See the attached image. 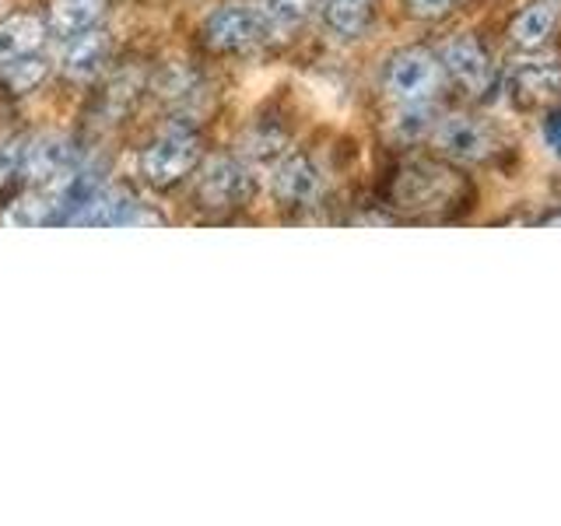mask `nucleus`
<instances>
[{
	"label": "nucleus",
	"mask_w": 561,
	"mask_h": 526,
	"mask_svg": "<svg viewBox=\"0 0 561 526\" xmlns=\"http://www.w3.org/2000/svg\"><path fill=\"white\" fill-rule=\"evenodd\" d=\"M274 32L271 18L263 8H250V4H225L204 22V43L210 49L221 53H239L267 43Z\"/></svg>",
	"instance_id": "obj_1"
},
{
	"label": "nucleus",
	"mask_w": 561,
	"mask_h": 526,
	"mask_svg": "<svg viewBox=\"0 0 561 526\" xmlns=\"http://www.w3.org/2000/svg\"><path fill=\"white\" fill-rule=\"evenodd\" d=\"M438 81H443V64L432 49H400L397 57H390L386 64V75L382 84L400 105H411V102H428L438 92Z\"/></svg>",
	"instance_id": "obj_2"
},
{
	"label": "nucleus",
	"mask_w": 561,
	"mask_h": 526,
	"mask_svg": "<svg viewBox=\"0 0 561 526\" xmlns=\"http://www.w3.org/2000/svg\"><path fill=\"white\" fill-rule=\"evenodd\" d=\"M201 158V140L186 134V130H172V134H162L154 137L151 145L140 151V175L158 186H175L183 180V175L193 172V165H197Z\"/></svg>",
	"instance_id": "obj_3"
},
{
	"label": "nucleus",
	"mask_w": 561,
	"mask_h": 526,
	"mask_svg": "<svg viewBox=\"0 0 561 526\" xmlns=\"http://www.w3.org/2000/svg\"><path fill=\"white\" fill-rule=\"evenodd\" d=\"M432 140H435L438 155H446L449 162H460V165L488 162L491 151H495V137H491V130L481 119L463 116V113H449L443 119H435Z\"/></svg>",
	"instance_id": "obj_4"
},
{
	"label": "nucleus",
	"mask_w": 561,
	"mask_h": 526,
	"mask_svg": "<svg viewBox=\"0 0 561 526\" xmlns=\"http://www.w3.org/2000/svg\"><path fill=\"white\" fill-rule=\"evenodd\" d=\"M438 64H443V75H449V81H456L470 95H484L495 81V64H491L488 49L470 35L449 39L438 53Z\"/></svg>",
	"instance_id": "obj_5"
},
{
	"label": "nucleus",
	"mask_w": 561,
	"mask_h": 526,
	"mask_svg": "<svg viewBox=\"0 0 561 526\" xmlns=\"http://www.w3.org/2000/svg\"><path fill=\"white\" fill-rule=\"evenodd\" d=\"M456 190H460V183L453 180V172L428 165V162H417L400 172L397 201H400V207H411V210H438V207L453 204Z\"/></svg>",
	"instance_id": "obj_6"
},
{
	"label": "nucleus",
	"mask_w": 561,
	"mask_h": 526,
	"mask_svg": "<svg viewBox=\"0 0 561 526\" xmlns=\"http://www.w3.org/2000/svg\"><path fill=\"white\" fill-rule=\"evenodd\" d=\"M250 186H253V180L242 162H236V158H218V162H210L204 169L201 183H197V197L210 210H225V207H236L250 197Z\"/></svg>",
	"instance_id": "obj_7"
},
{
	"label": "nucleus",
	"mask_w": 561,
	"mask_h": 526,
	"mask_svg": "<svg viewBox=\"0 0 561 526\" xmlns=\"http://www.w3.org/2000/svg\"><path fill=\"white\" fill-rule=\"evenodd\" d=\"M513 95L526 105H543L561 99V64L554 57H526L508 70Z\"/></svg>",
	"instance_id": "obj_8"
},
{
	"label": "nucleus",
	"mask_w": 561,
	"mask_h": 526,
	"mask_svg": "<svg viewBox=\"0 0 561 526\" xmlns=\"http://www.w3.org/2000/svg\"><path fill=\"white\" fill-rule=\"evenodd\" d=\"M274 193L291 207H306L323 193V175L316 169L312 158L288 155L285 162L274 169Z\"/></svg>",
	"instance_id": "obj_9"
},
{
	"label": "nucleus",
	"mask_w": 561,
	"mask_h": 526,
	"mask_svg": "<svg viewBox=\"0 0 561 526\" xmlns=\"http://www.w3.org/2000/svg\"><path fill=\"white\" fill-rule=\"evenodd\" d=\"M105 57H110V39H105V32H95V28H84L78 35H70V43L64 49V75L67 78H95Z\"/></svg>",
	"instance_id": "obj_10"
},
{
	"label": "nucleus",
	"mask_w": 561,
	"mask_h": 526,
	"mask_svg": "<svg viewBox=\"0 0 561 526\" xmlns=\"http://www.w3.org/2000/svg\"><path fill=\"white\" fill-rule=\"evenodd\" d=\"M70 169H78L75 165V148H70V140H64V137L39 140V145H35L28 151V158H25V172L32 175L35 183H46V186L60 183Z\"/></svg>",
	"instance_id": "obj_11"
},
{
	"label": "nucleus",
	"mask_w": 561,
	"mask_h": 526,
	"mask_svg": "<svg viewBox=\"0 0 561 526\" xmlns=\"http://www.w3.org/2000/svg\"><path fill=\"white\" fill-rule=\"evenodd\" d=\"M558 25V0H534L513 18V43L523 49H537L554 35Z\"/></svg>",
	"instance_id": "obj_12"
},
{
	"label": "nucleus",
	"mask_w": 561,
	"mask_h": 526,
	"mask_svg": "<svg viewBox=\"0 0 561 526\" xmlns=\"http://www.w3.org/2000/svg\"><path fill=\"white\" fill-rule=\"evenodd\" d=\"M46 39V25L43 18L35 14H8L0 22V67L14 57H25V53L39 49V43Z\"/></svg>",
	"instance_id": "obj_13"
},
{
	"label": "nucleus",
	"mask_w": 561,
	"mask_h": 526,
	"mask_svg": "<svg viewBox=\"0 0 561 526\" xmlns=\"http://www.w3.org/2000/svg\"><path fill=\"white\" fill-rule=\"evenodd\" d=\"M105 0H49V28L60 35H78L99 22Z\"/></svg>",
	"instance_id": "obj_14"
},
{
	"label": "nucleus",
	"mask_w": 561,
	"mask_h": 526,
	"mask_svg": "<svg viewBox=\"0 0 561 526\" xmlns=\"http://www.w3.org/2000/svg\"><path fill=\"white\" fill-rule=\"evenodd\" d=\"M49 75V60L39 57V53H25V57H14L8 60L4 67H0V81H4V88L11 95H28L35 92Z\"/></svg>",
	"instance_id": "obj_15"
},
{
	"label": "nucleus",
	"mask_w": 561,
	"mask_h": 526,
	"mask_svg": "<svg viewBox=\"0 0 561 526\" xmlns=\"http://www.w3.org/2000/svg\"><path fill=\"white\" fill-rule=\"evenodd\" d=\"M376 0H323V14H327V25L351 39L368 25V14H373Z\"/></svg>",
	"instance_id": "obj_16"
},
{
	"label": "nucleus",
	"mask_w": 561,
	"mask_h": 526,
	"mask_svg": "<svg viewBox=\"0 0 561 526\" xmlns=\"http://www.w3.org/2000/svg\"><path fill=\"white\" fill-rule=\"evenodd\" d=\"M53 221V204L49 197H18L14 204H8V210L0 215V225H8V228H39Z\"/></svg>",
	"instance_id": "obj_17"
},
{
	"label": "nucleus",
	"mask_w": 561,
	"mask_h": 526,
	"mask_svg": "<svg viewBox=\"0 0 561 526\" xmlns=\"http://www.w3.org/2000/svg\"><path fill=\"white\" fill-rule=\"evenodd\" d=\"M312 8H316V0H267V8H263V11H267L274 32L285 35V32L302 25L306 18L312 14Z\"/></svg>",
	"instance_id": "obj_18"
},
{
	"label": "nucleus",
	"mask_w": 561,
	"mask_h": 526,
	"mask_svg": "<svg viewBox=\"0 0 561 526\" xmlns=\"http://www.w3.org/2000/svg\"><path fill=\"white\" fill-rule=\"evenodd\" d=\"M435 127V113H432V105L428 102H411V105H403V113L393 119V130L397 137L403 140H421L425 134H432Z\"/></svg>",
	"instance_id": "obj_19"
},
{
	"label": "nucleus",
	"mask_w": 561,
	"mask_h": 526,
	"mask_svg": "<svg viewBox=\"0 0 561 526\" xmlns=\"http://www.w3.org/2000/svg\"><path fill=\"white\" fill-rule=\"evenodd\" d=\"M414 18H443L456 8V0H408Z\"/></svg>",
	"instance_id": "obj_20"
},
{
	"label": "nucleus",
	"mask_w": 561,
	"mask_h": 526,
	"mask_svg": "<svg viewBox=\"0 0 561 526\" xmlns=\"http://www.w3.org/2000/svg\"><path fill=\"white\" fill-rule=\"evenodd\" d=\"M540 134H543V145H548V151H551L554 158H561V110L548 113V119H543Z\"/></svg>",
	"instance_id": "obj_21"
},
{
	"label": "nucleus",
	"mask_w": 561,
	"mask_h": 526,
	"mask_svg": "<svg viewBox=\"0 0 561 526\" xmlns=\"http://www.w3.org/2000/svg\"><path fill=\"white\" fill-rule=\"evenodd\" d=\"M537 225H543V228H561V207H554L543 218H537Z\"/></svg>",
	"instance_id": "obj_22"
}]
</instances>
